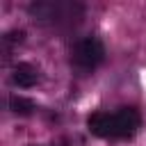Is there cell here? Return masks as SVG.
I'll list each match as a JSON object with an SVG mask.
<instances>
[{"label": "cell", "instance_id": "obj_1", "mask_svg": "<svg viewBox=\"0 0 146 146\" xmlns=\"http://www.w3.org/2000/svg\"><path fill=\"white\" fill-rule=\"evenodd\" d=\"M141 125V116L135 107H119L116 112H94L87 119L91 135L100 139H128Z\"/></svg>", "mask_w": 146, "mask_h": 146}, {"label": "cell", "instance_id": "obj_2", "mask_svg": "<svg viewBox=\"0 0 146 146\" xmlns=\"http://www.w3.org/2000/svg\"><path fill=\"white\" fill-rule=\"evenodd\" d=\"M27 11L34 21L46 25H71L82 18L84 7L73 0H34Z\"/></svg>", "mask_w": 146, "mask_h": 146}, {"label": "cell", "instance_id": "obj_3", "mask_svg": "<svg viewBox=\"0 0 146 146\" xmlns=\"http://www.w3.org/2000/svg\"><path fill=\"white\" fill-rule=\"evenodd\" d=\"M103 59H105V48H103L100 39H96V36L80 39L71 50V62L80 71H94L96 66L103 64Z\"/></svg>", "mask_w": 146, "mask_h": 146}, {"label": "cell", "instance_id": "obj_4", "mask_svg": "<svg viewBox=\"0 0 146 146\" xmlns=\"http://www.w3.org/2000/svg\"><path fill=\"white\" fill-rule=\"evenodd\" d=\"M11 82H14L16 87H21V89L34 87V84L39 82V71H36V66H32V64H27V62H18V64L14 66Z\"/></svg>", "mask_w": 146, "mask_h": 146}, {"label": "cell", "instance_id": "obj_5", "mask_svg": "<svg viewBox=\"0 0 146 146\" xmlns=\"http://www.w3.org/2000/svg\"><path fill=\"white\" fill-rule=\"evenodd\" d=\"M9 110L14 112V114H18V116H30V114H34V110H36V105L30 100V98H25V96H11L9 98Z\"/></svg>", "mask_w": 146, "mask_h": 146}, {"label": "cell", "instance_id": "obj_6", "mask_svg": "<svg viewBox=\"0 0 146 146\" xmlns=\"http://www.w3.org/2000/svg\"><path fill=\"white\" fill-rule=\"evenodd\" d=\"M23 36H25V32H23V30H11V32H7V34H5V43H21V41H23Z\"/></svg>", "mask_w": 146, "mask_h": 146}, {"label": "cell", "instance_id": "obj_7", "mask_svg": "<svg viewBox=\"0 0 146 146\" xmlns=\"http://www.w3.org/2000/svg\"><path fill=\"white\" fill-rule=\"evenodd\" d=\"M30 146H36V144H30Z\"/></svg>", "mask_w": 146, "mask_h": 146}]
</instances>
